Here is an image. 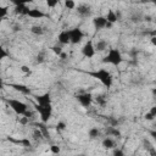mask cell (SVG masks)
<instances>
[{
  "label": "cell",
  "instance_id": "e0dca14e",
  "mask_svg": "<svg viewBox=\"0 0 156 156\" xmlns=\"http://www.w3.org/2000/svg\"><path fill=\"white\" fill-rule=\"evenodd\" d=\"M100 135V130L98 129V128H91L90 130H89V136L91 138V139H95V138H98Z\"/></svg>",
  "mask_w": 156,
  "mask_h": 156
},
{
  "label": "cell",
  "instance_id": "44dd1931",
  "mask_svg": "<svg viewBox=\"0 0 156 156\" xmlns=\"http://www.w3.org/2000/svg\"><path fill=\"white\" fill-rule=\"evenodd\" d=\"M45 2H46V5L49 7H55L60 2V0H45Z\"/></svg>",
  "mask_w": 156,
  "mask_h": 156
},
{
  "label": "cell",
  "instance_id": "30bf717a",
  "mask_svg": "<svg viewBox=\"0 0 156 156\" xmlns=\"http://www.w3.org/2000/svg\"><path fill=\"white\" fill-rule=\"evenodd\" d=\"M58 43L61 45H66L68 43H71V37H69V29H66V30H62L60 34H58Z\"/></svg>",
  "mask_w": 156,
  "mask_h": 156
},
{
  "label": "cell",
  "instance_id": "d4e9b609",
  "mask_svg": "<svg viewBox=\"0 0 156 156\" xmlns=\"http://www.w3.org/2000/svg\"><path fill=\"white\" fill-rule=\"evenodd\" d=\"M21 69H22L23 72H29V69H28V67H26V66H23V67H22Z\"/></svg>",
  "mask_w": 156,
  "mask_h": 156
},
{
  "label": "cell",
  "instance_id": "7a4b0ae2",
  "mask_svg": "<svg viewBox=\"0 0 156 156\" xmlns=\"http://www.w3.org/2000/svg\"><path fill=\"white\" fill-rule=\"evenodd\" d=\"M7 104L10 106V108L17 113V115H21V116H24L26 112L28 111V105L24 104L23 101L21 100H17V99H9L7 100Z\"/></svg>",
  "mask_w": 156,
  "mask_h": 156
},
{
  "label": "cell",
  "instance_id": "d6986e66",
  "mask_svg": "<svg viewBox=\"0 0 156 156\" xmlns=\"http://www.w3.org/2000/svg\"><path fill=\"white\" fill-rule=\"evenodd\" d=\"M15 5H27L28 2H32L33 0H10Z\"/></svg>",
  "mask_w": 156,
  "mask_h": 156
},
{
  "label": "cell",
  "instance_id": "277c9868",
  "mask_svg": "<svg viewBox=\"0 0 156 156\" xmlns=\"http://www.w3.org/2000/svg\"><path fill=\"white\" fill-rule=\"evenodd\" d=\"M35 107H37L35 110H37V111H38V113L40 115L41 121H43V122H46V121L50 118L51 112H52L51 104H49V105H37Z\"/></svg>",
  "mask_w": 156,
  "mask_h": 156
},
{
  "label": "cell",
  "instance_id": "8992f818",
  "mask_svg": "<svg viewBox=\"0 0 156 156\" xmlns=\"http://www.w3.org/2000/svg\"><path fill=\"white\" fill-rule=\"evenodd\" d=\"M69 37H71V44H78L82 41L84 33L82 32L80 28H73L69 29Z\"/></svg>",
  "mask_w": 156,
  "mask_h": 156
},
{
  "label": "cell",
  "instance_id": "cb8c5ba5",
  "mask_svg": "<svg viewBox=\"0 0 156 156\" xmlns=\"http://www.w3.org/2000/svg\"><path fill=\"white\" fill-rule=\"evenodd\" d=\"M150 135H151L154 139H156V130H151V132H150Z\"/></svg>",
  "mask_w": 156,
  "mask_h": 156
},
{
  "label": "cell",
  "instance_id": "ffe728a7",
  "mask_svg": "<svg viewBox=\"0 0 156 156\" xmlns=\"http://www.w3.org/2000/svg\"><path fill=\"white\" fill-rule=\"evenodd\" d=\"M43 28L40 27V26H34V27H32V33H34V34H43Z\"/></svg>",
  "mask_w": 156,
  "mask_h": 156
},
{
  "label": "cell",
  "instance_id": "484cf974",
  "mask_svg": "<svg viewBox=\"0 0 156 156\" xmlns=\"http://www.w3.org/2000/svg\"><path fill=\"white\" fill-rule=\"evenodd\" d=\"M51 149H52L54 152H58V151H60V149H57V147H55V146H51Z\"/></svg>",
  "mask_w": 156,
  "mask_h": 156
},
{
  "label": "cell",
  "instance_id": "83f0119b",
  "mask_svg": "<svg viewBox=\"0 0 156 156\" xmlns=\"http://www.w3.org/2000/svg\"><path fill=\"white\" fill-rule=\"evenodd\" d=\"M151 34H152V35H155V37H156V29H155V30H152V33H151Z\"/></svg>",
  "mask_w": 156,
  "mask_h": 156
},
{
  "label": "cell",
  "instance_id": "7402d4cb",
  "mask_svg": "<svg viewBox=\"0 0 156 156\" xmlns=\"http://www.w3.org/2000/svg\"><path fill=\"white\" fill-rule=\"evenodd\" d=\"M52 51L56 54V55H61L62 54V50L60 46H52Z\"/></svg>",
  "mask_w": 156,
  "mask_h": 156
},
{
  "label": "cell",
  "instance_id": "5bb4252c",
  "mask_svg": "<svg viewBox=\"0 0 156 156\" xmlns=\"http://www.w3.org/2000/svg\"><path fill=\"white\" fill-rule=\"evenodd\" d=\"M95 49H96V51H105L106 49H107V41L106 40H98L95 44Z\"/></svg>",
  "mask_w": 156,
  "mask_h": 156
},
{
  "label": "cell",
  "instance_id": "ac0fdd59",
  "mask_svg": "<svg viewBox=\"0 0 156 156\" xmlns=\"http://www.w3.org/2000/svg\"><path fill=\"white\" fill-rule=\"evenodd\" d=\"M65 6L68 9V10H72L76 7V4H74V0H65Z\"/></svg>",
  "mask_w": 156,
  "mask_h": 156
},
{
  "label": "cell",
  "instance_id": "8fae6325",
  "mask_svg": "<svg viewBox=\"0 0 156 156\" xmlns=\"http://www.w3.org/2000/svg\"><path fill=\"white\" fill-rule=\"evenodd\" d=\"M35 100H37V105H49L50 104V95L44 94V95L37 96Z\"/></svg>",
  "mask_w": 156,
  "mask_h": 156
},
{
  "label": "cell",
  "instance_id": "6da1fadb",
  "mask_svg": "<svg viewBox=\"0 0 156 156\" xmlns=\"http://www.w3.org/2000/svg\"><path fill=\"white\" fill-rule=\"evenodd\" d=\"M90 74L93 77H95L96 79H99L106 88H110L112 85V77H111V74H110V72L107 69L100 68V69H98V71H95V72H93Z\"/></svg>",
  "mask_w": 156,
  "mask_h": 156
},
{
  "label": "cell",
  "instance_id": "7c38bea8",
  "mask_svg": "<svg viewBox=\"0 0 156 156\" xmlns=\"http://www.w3.org/2000/svg\"><path fill=\"white\" fill-rule=\"evenodd\" d=\"M27 16H29L32 18H43L45 16V13L41 12L40 10H38V9H32V10L29 9V12H28Z\"/></svg>",
  "mask_w": 156,
  "mask_h": 156
},
{
  "label": "cell",
  "instance_id": "f1b7e54d",
  "mask_svg": "<svg viewBox=\"0 0 156 156\" xmlns=\"http://www.w3.org/2000/svg\"><path fill=\"white\" fill-rule=\"evenodd\" d=\"M151 2H152L154 5H156V0H151Z\"/></svg>",
  "mask_w": 156,
  "mask_h": 156
},
{
  "label": "cell",
  "instance_id": "9a60e30c",
  "mask_svg": "<svg viewBox=\"0 0 156 156\" xmlns=\"http://www.w3.org/2000/svg\"><path fill=\"white\" fill-rule=\"evenodd\" d=\"M102 146L106 147V149H113L115 147V141L113 139H111L108 135L102 140Z\"/></svg>",
  "mask_w": 156,
  "mask_h": 156
},
{
  "label": "cell",
  "instance_id": "ba28073f",
  "mask_svg": "<svg viewBox=\"0 0 156 156\" xmlns=\"http://www.w3.org/2000/svg\"><path fill=\"white\" fill-rule=\"evenodd\" d=\"M77 100L80 104V106L89 107L91 105V102H93V96L89 93H82V94H78L77 95Z\"/></svg>",
  "mask_w": 156,
  "mask_h": 156
},
{
  "label": "cell",
  "instance_id": "2e32d148",
  "mask_svg": "<svg viewBox=\"0 0 156 156\" xmlns=\"http://www.w3.org/2000/svg\"><path fill=\"white\" fill-rule=\"evenodd\" d=\"M13 87H15V89H16V90L21 91L22 94H29V93H30L29 88H26L24 85H13Z\"/></svg>",
  "mask_w": 156,
  "mask_h": 156
},
{
  "label": "cell",
  "instance_id": "4fadbf2b",
  "mask_svg": "<svg viewBox=\"0 0 156 156\" xmlns=\"http://www.w3.org/2000/svg\"><path fill=\"white\" fill-rule=\"evenodd\" d=\"M106 18H107V21H108L110 23H112V24L119 20V17H118L117 12H115V11H112V10H110V11L107 12V16H106Z\"/></svg>",
  "mask_w": 156,
  "mask_h": 156
},
{
  "label": "cell",
  "instance_id": "9c48e42d",
  "mask_svg": "<svg viewBox=\"0 0 156 156\" xmlns=\"http://www.w3.org/2000/svg\"><path fill=\"white\" fill-rule=\"evenodd\" d=\"M77 13H78L79 17L87 18V17H89L91 15V9H90L89 5H79L77 7Z\"/></svg>",
  "mask_w": 156,
  "mask_h": 156
},
{
  "label": "cell",
  "instance_id": "52a82bcc",
  "mask_svg": "<svg viewBox=\"0 0 156 156\" xmlns=\"http://www.w3.org/2000/svg\"><path fill=\"white\" fill-rule=\"evenodd\" d=\"M95 52H96V49H95L94 43H93L91 40L87 41L85 45H84L83 49H82V54H83V56L90 58V57H93V56L95 55Z\"/></svg>",
  "mask_w": 156,
  "mask_h": 156
},
{
  "label": "cell",
  "instance_id": "603a6c76",
  "mask_svg": "<svg viewBox=\"0 0 156 156\" xmlns=\"http://www.w3.org/2000/svg\"><path fill=\"white\" fill-rule=\"evenodd\" d=\"M66 128V124L65 123H62V122H60V123H57V129H65Z\"/></svg>",
  "mask_w": 156,
  "mask_h": 156
},
{
  "label": "cell",
  "instance_id": "3957f363",
  "mask_svg": "<svg viewBox=\"0 0 156 156\" xmlns=\"http://www.w3.org/2000/svg\"><path fill=\"white\" fill-rule=\"evenodd\" d=\"M122 61H123V58H122V55H121L118 49H110L107 55L102 60V62L111 63V65H115V66H118Z\"/></svg>",
  "mask_w": 156,
  "mask_h": 156
},
{
  "label": "cell",
  "instance_id": "4316f807",
  "mask_svg": "<svg viewBox=\"0 0 156 156\" xmlns=\"http://www.w3.org/2000/svg\"><path fill=\"white\" fill-rule=\"evenodd\" d=\"M115 154H116V155H123V152L119 151V150H115Z\"/></svg>",
  "mask_w": 156,
  "mask_h": 156
},
{
  "label": "cell",
  "instance_id": "5b68a950",
  "mask_svg": "<svg viewBox=\"0 0 156 156\" xmlns=\"http://www.w3.org/2000/svg\"><path fill=\"white\" fill-rule=\"evenodd\" d=\"M93 24H94V28H95L96 30H100V29H104V28H107V27H111V26H112V23H110V22L107 21V18L104 17V16L94 17Z\"/></svg>",
  "mask_w": 156,
  "mask_h": 156
},
{
  "label": "cell",
  "instance_id": "f546056e",
  "mask_svg": "<svg viewBox=\"0 0 156 156\" xmlns=\"http://www.w3.org/2000/svg\"><path fill=\"white\" fill-rule=\"evenodd\" d=\"M152 93H154V94H156V89H154V90H152Z\"/></svg>",
  "mask_w": 156,
  "mask_h": 156
}]
</instances>
